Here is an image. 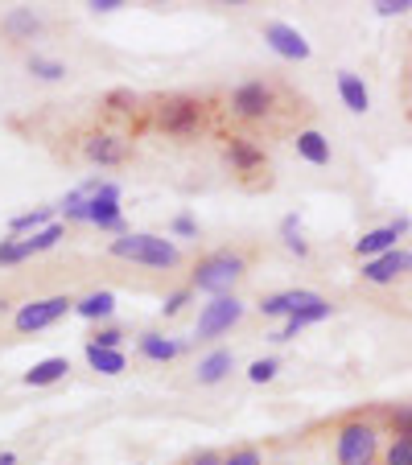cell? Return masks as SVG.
Returning <instances> with one entry per match:
<instances>
[{
    "label": "cell",
    "instance_id": "277c9868",
    "mask_svg": "<svg viewBox=\"0 0 412 465\" xmlns=\"http://www.w3.org/2000/svg\"><path fill=\"white\" fill-rule=\"evenodd\" d=\"M87 223L99 231H116V235H128L124 231V214H120V185L116 182H87Z\"/></svg>",
    "mask_w": 412,
    "mask_h": 465
},
{
    "label": "cell",
    "instance_id": "8992f818",
    "mask_svg": "<svg viewBox=\"0 0 412 465\" xmlns=\"http://www.w3.org/2000/svg\"><path fill=\"white\" fill-rule=\"evenodd\" d=\"M239 317H244V301L239 297H215L211 305H202L198 330H194V334L198 338H219V334H227L231 325H239Z\"/></svg>",
    "mask_w": 412,
    "mask_h": 465
},
{
    "label": "cell",
    "instance_id": "4fadbf2b",
    "mask_svg": "<svg viewBox=\"0 0 412 465\" xmlns=\"http://www.w3.org/2000/svg\"><path fill=\"white\" fill-rule=\"evenodd\" d=\"M317 301H326V297H317V292H309V289L272 292V297H264V301H260V313H264V317H285V322H289L293 313H301V309L317 305Z\"/></svg>",
    "mask_w": 412,
    "mask_h": 465
},
{
    "label": "cell",
    "instance_id": "836d02e7",
    "mask_svg": "<svg viewBox=\"0 0 412 465\" xmlns=\"http://www.w3.org/2000/svg\"><path fill=\"white\" fill-rule=\"evenodd\" d=\"M186 305H190V289H177V292H169L161 309H166V317H174V313H182Z\"/></svg>",
    "mask_w": 412,
    "mask_h": 465
},
{
    "label": "cell",
    "instance_id": "d4e9b609",
    "mask_svg": "<svg viewBox=\"0 0 412 465\" xmlns=\"http://www.w3.org/2000/svg\"><path fill=\"white\" fill-rule=\"evenodd\" d=\"M5 29H9L13 37H34L37 34V17L34 13H25V9H13L9 17H5Z\"/></svg>",
    "mask_w": 412,
    "mask_h": 465
},
{
    "label": "cell",
    "instance_id": "30bf717a",
    "mask_svg": "<svg viewBox=\"0 0 412 465\" xmlns=\"http://www.w3.org/2000/svg\"><path fill=\"white\" fill-rule=\"evenodd\" d=\"M231 112H236L239 120H264V115L272 112V87L260 79L239 83V87L231 91Z\"/></svg>",
    "mask_w": 412,
    "mask_h": 465
},
{
    "label": "cell",
    "instance_id": "f546056e",
    "mask_svg": "<svg viewBox=\"0 0 412 465\" xmlns=\"http://www.w3.org/2000/svg\"><path fill=\"white\" fill-rule=\"evenodd\" d=\"M247 379H252V383H268V379H276V359H256L252 367H247Z\"/></svg>",
    "mask_w": 412,
    "mask_h": 465
},
{
    "label": "cell",
    "instance_id": "74e56055",
    "mask_svg": "<svg viewBox=\"0 0 412 465\" xmlns=\"http://www.w3.org/2000/svg\"><path fill=\"white\" fill-rule=\"evenodd\" d=\"M87 9H95V13H116V9H124L120 0H91Z\"/></svg>",
    "mask_w": 412,
    "mask_h": 465
},
{
    "label": "cell",
    "instance_id": "e0dca14e",
    "mask_svg": "<svg viewBox=\"0 0 412 465\" xmlns=\"http://www.w3.org/2000/svg\"><path fill=\"white\" fill-rule=\"evenodd\" d=\"M227 161L239 169V173H256V169L264 165V149L260 144H252L247 136H236V141L227 144Z\"/></svg>",
    "mask_w": 412,
    "mask_h": 465
},
{
    "label": "cell",
    "instance_id": "cb8c5ba5",
    "mask_svg": "<svg viewBox=\"0 0 412 465\" xmlns=\"http://www.w3.org/2000/svg\"><path fill=\"white\" fill-rule=\"evenodd\" d=\"M50 211H45V206H42V211H29V214H17V219H13L9 223V231H13V235H37V231H45V227H50Z\"/></svg>",
    "mask_w": 412,
    "mask_h": 465
},
{
    "label": "cell",
    "instance_id": "5b68a950",
    "mask_svg": "<svg viewBox=\"0 0 412 465\" xmlns=\"http://www.w3.org/2000/svg\"><path fill=\"white\" fill-rule=\"evenodd\" d=\"M75 309L71 297H45V301H29V305L17 309V317H13V325H17L21 334H37V330H45V325H54L58 317H66Z\"/></svg>",
    "mask_w": 412,
    "mask_h": 465
},
{
    "label": "cell",
    "instance_id": "7a4b0ae2",
    "mask_svg": "<svg viewBox=\"0 0 412 465\" xmlns=\"http://www.w3.org/2000/svg\"><path fill=\"white\" fill-rule=\"evenodd\" d=\"M379 457V432L367 420H347L334 437V461L338 465H376Z\"/></svg>",
    "mask_w": 412,
    "mask_h": 465
},
{
    "label": "cell",
    "instance_id": "7402d4cb",
    "mask_svg": "<svg viewBox=\"0 0 412 465\" xmlns=\"http://www.w3.org/2000/svg\"><path fill=\"white\" fill-rule=\"evenodd\" d=\"M87 362H91V371H99V375H120L124 371V354L120 351H104V346H95V342H87Z\"/></svg>",
    "mask_w": 412,
    "mask_h": 465
},
{
    "label": "cell",
    "instance_id": "3957f363",
    "mask_svg": "<svg viewBox=\"0 0 412 465\" xmlns=\"http://www.w3.org/2000/svg\"><path fill=\"white\" fill-rule=\"evenodd\" d=\"M112 255L116 260L145 263V268H174L182 260L177 247L161 235H120V239H112Z\"/></svg>",
    "mask_w": 412,
    "mask_h": 465
},
{
    "label": "cell",
    "instance_id": "ffe728a7",
    "mask_svg": "<svg viewBox=\"0 0 412 465\" xmlns=\"http://www.w3.org/2000/svg\"><path fill=\"white\" fill-rule=\"evenodd\" d=\"M236 367V354L231 351H211L206 354V359L198 362V383H223V379H227V371Z\"/></svg>",
    "mask_w": 412,
    "mask_h": 465
},
{
    "label": "cell",
    "instance_id": "ba28073f",
    "mask_svg": "<svg viewBox=\"0 0 412 465\" xmlns=\"http://www.w3.org/2000/svg\"><path fill=\"white\" fill-rule=\"evenodd\" d=\"M157 124L169 132V136H194L202 124V104L198 99H186V95L169 99V104L157 112Z\"/></svg>",
    "mask_w": 412,
    "mask_h": 465
},
{
    "label": "cell",
    "instance_id": "8fae6325",
    "mask_svg": "<svg viewBox=\"0 0 412 465\" xmlns=\"http://www.w3.org/2000/svg\"><path fill=\"white\" fill-rule=\"evenodd\" d=\"M264 42L272 45V54H281V58H289V62L309 58V42L301 37V29L285 25V21H268V25H264Z\"/></svg>",
    "mask_w": 412,
    "mask_h": 465
},
{
    "label": "cell",
    "instance_id": "5bb4252c",
    "mask_svg": "<svg viewBox=\"0 0 412 465\" xmlns=\"http://www.w3.org/2000/svg\"><path fill=\"white\" fill-rule=\"evenodd\" d=\"M83 153H87V161H95V165H120V161L128 157V144H124L120 136H112V132H95V136H87Z\"/></svg>",
    "mask_w": 412,
    "mask_h": 465
},
{
    "label": "cell",
    "instance_id": "1f68e13d",
    "mask_svg": "<svg viewBox=\"0 0 412 465\" xmlns=\"http://www.w3.org/2000/svg\"><path fill=\"white\" fill-rule=\"evenodd\" d=\"M91 342H95V346H104V351H120L124 334H120V330H112V325H107V330H95V338H91Z\"/></svg>",
    "mask_w": 412,
    "mask_h": 465
},
{
    "label": "cell",
    "instance_id": "603a6c76",
    "mask_svg": "<svg viewBox=\"0 0 412 465\" xmlns=\"http://www.w3.org/2000/svg\"><path fill=\"white\" fill-rule=\"evenodd\" d=\"M141 354L145 359H153V362H169V359L182 354V342H169V338H161V334H145L141 338Z\"/></svg>",
    "mask_w": 412,
    "mask_h": 465
},
{
    "label": "cell",
    "instance_id": "f1b7e54d",
    "mask_svg": "<svg viewBox=\"0 0 412 465\" xmlns=\"http://www.w3.org/2000/svg\"><path fill=\"white\" fill-rule=\"evenodd\" d=\"M387 420H392V432H396V437H408V440H412V404L392 408V416H387Z\"/></svg>",
    "mask_w": 412,
    "mask_h": 465
},
{
    "label": "cell",
    "instance_id": "ac0fdd59",
    "mask_svg": "<svg viewBox=\"0 0 412 465\" xmlns=\"http://www.w3.org/2000/svg\"><path fill=\"white\" fill-rule=\"evenodd\" d=\"M66 371H71V362L66 359H42V362H34V367L21 375V383L25 387H50V383H58V379H66Z\"/></svg>",
    "mask_w": 412,
    "mask_h": 465
},
{
    "label": "cell",
    "instance_id": "f35d334b",
    "mask_svg": "<svg viewBox=\"0 0 412 465\" xmlns=\"http://www.w3.org/2000/svg\"><path fill=\"white\" fill-rule=\"evenodd\" d=\"M285 247H289L293 255H309V243H306L301 235H297V239H285Z\"/></svg>",
    "mask_w": 412,
    "mask_h": 465
},
{
    "label": "cell",
    "instance_id": "83f0119b",
    "mask_svg": "<svg viewBox=\"0 0 412 465\" xmlns=\"http://www.w3.org/2000/svg\"><path fill=\"white\" fill-rule=\"evenodd\" d=\"M223 465H264V457H260V449L239 445V449H231V453H223Z\"/></svg>",
    "mask_w": 412,
    "mask_h": 465
},
{
    "label": "cell",
    "instance_id": "d6a6232c",
    "mask_svg": "<svg viewBox=\"0 0 412 465\" xmlns=\"http://www.w3.org/2000/svg\"><path fill=\"white\" fill-rule=\"evenodd\" d=\"M104 104L112 107V112H128V107L136 104V95H132V91H124V87H120V91H107V99H104Z\"/></svg>",
    "mask_w": 412,
    "mask_h": 465
},
{
    "label": "cell",
    "instance_id": "ab89813d",
    "mask_svg": "<svg viewBox=\"0 0 412 465\" xmlns=\"http://www.w3.org/2000/svg\"><path fill=\"white\" fill-rule=\"evenodd\" d=\"M0 465H17V453H0Z\"/></svg>",
    "mask_w": 412,
    "mask_h": 465
},
{
    "label": "cell",
    "instance_id": "4dcf8cb0",
    "mask_svg": "<svg viewBox=\"0 0 412 465\" xmlns=\"http://www.w3.org/2000/svg\"><path fill=\"white\" fill-rule=\"evenodd\" d=\"M371 9H376L379 17H400V13H408V9H412V0H376Z\"/></svg>",
    "mask_w": 412,
    "mask_h": 465
},
{
    "label": "cell",
    "instance_id": "8d00e7d4",
    "mask_svg": "<svg viewBox=\"0 0 412 465\" xmlns=\"http://www.w3.org/2000/svg\"><path fill=\"white\" fill-rule=\"evenodd\" d=\"M297 235H301V219L297 214H289V219L281 223V239H297Z\"/></svg>",
    "mask_w": 412,
    "mask_h": 465
},
{
    "label": "cell",
    "instance_id": "d6986e66",
    "mask_svg": "<svg viewBox=\"0 0 412 465\" xmlns=\"http://www.w3.org/2000/svg\"><path fill=\"white\" fill-rule=\"evenodd\" d=\"M297 157L309 161V165H330V141L314 128L297 132Z\"/></svg>",
    "mask_w": 412,
    "mask_h": 465
},
{
    "label": "cell",
    "instance_id": "d590c367",
    "mask_svg": "<svg viewBox=\"0 0 412 465\" xmlns=\"http://www.w3.org/2000/svg\"><path fill=\"white\" fill-rule=\"evenodd\" d=\"M186 465H223V457H219V453H211V449H202V453H194Z\"/></svg>",
    "mask_w": 412,
    "mask_h": 465
},
{
    "label": "cell",
    "instance_id": "9c48e42d",
    "mask_svg": "<svg viewBox=\"0 0 412 465\" xmlns=\"http://www.w3.org/2000/svg\"><path fill=\"white\" fill-rule=\"evenodd\" d=\"M408 227H412L408 219H396V223H387V227L367 231L363 239H355V255H359V260L367 263V260H379V255L396 252V247H400V239L408 235Z\"/></svg>",
    "mask_w": 412,
    "mask_h": 465
},
{
    "label": "cell",
    "instance_id": "2e32d148",
    "mask_svg": "<svg viewBox=\"0 0 412 465\" xmlns=\"http://www.w3.org/2000/svg\"><path fill=\"white\" fill-rule=\"evenodd\" d=\"M338 95H342V104L351 107L355 115H363L371 107V91H367V83L359 79V74H351V71H338Z\"/></svg>",
    "mask_w": 412,
    "mask_h": 465
},
{
    "label": "cell",
    "instance_id": "7c38bea8",
    "mask_svg": "<svg viewBox=\"0 0 412 465\" xmlns=\"http://www.w3.org/2000/svg\"><path fill=\"white\" fill-rule=\"evenodd\" d=\"M408 272H412V252H404V247H396V252L363 263V281L367 284H392V281H400V276H408Z\"/></svg>",
    "mask_w": 412,
    "mask_h": 465
},
{
    "label": "cell",
    "instance_id": "e575fe53",
    "mask_svg": "<svg viewBox=\"0 0 412 465\" xmlns=\"http://www.w3.org/2000/svg\"><path fill=\"white\" fill-rule=\"evenodd\" d=\"M174 235L177 239H194V235H198V223H194L190 214H177V219H174Z\"/></svg>",
    "mask_w": 412,
    "mask_h": 465
},
{
    "label": "cell",
    "instance_id": "52a82bcc",
    "mask_svg": "<svg viewBox=\"0 0 412 465\" xmlns=\"http://www.w3.org/2000/svg\"><path fill=\"white\" fill-rule=\"evenodd\" d=\"M58 239H62V223H50L45 231H37L29 239H0V268H13V263L29 260L37 252H50Z\"/></svg>",
    "mask_w": 412,
    "mask_h": 465
},
{
    "label": "cell",
    "instance_id": "484cf974",
    "mask_svg": "<svg viewBox=\"0 0 412 465\" xmlns=\"http://www.w3.org/2000/svg\"><path fill=\"white\" fill-rule=\"evenodd\" d=\"M29 71L37 74V79H45V83H58V79H66V66L62 62H54V58H29Z\"/></svg>",
    "mask_w": 412,
    "mask_h": 465
},
{
    "label": "cell",
    "instance_id": "9a60e30c",
    "mask_svg": "<svg viewBox=\"0 0 412 465\" xmlns=\"http://www.w3.org/2000/svg\"><path fill=\"white\" fill-rule=\"evenodd\" d=\"M326 317H330V301H317V305H309V309H301V313H293L289 322H285V330H276V334H272V342H289V338H297L306 325L326 322Z\"/></svg>",
    "mask_w": 412,
    "mask_h": 465
},
{
    "label": "cell",
    "instance_id": "6da1fadb",
    "mask_svg": "<svg viewBox=\"0 0 412 465\" xmlns=\"http://www.w3.org/2000/svg\"><path fill=\"white\" fill-rule=\"evenodd\" d=\"M244 272H247V260L239 252H211L198 260L190 284L198 292H211V297H231V289H236V281Z\"/></svg>",
    "mask_w": 412,
    "mask_h": 465
},
{
    "label": "cell",
    "instance_id": "4316f807",
    "mask_svg": "<svg viewBox=\"0 0 412 465\" xmlns=\"http://www.w3.org/2000/svg\"><path fill=\"white\" fill-rule=\"evenodd\" d=\"M384 465H412V440L408 437H392V440H387Z\"/></svg>",
    "mask_w": 412,
    "mask_h": 465
},
{
    "label": "cell",
    "instance_id": "44dd1931",
    "mask_svg": "<svg viewBox=\"0 0 412 465\" xmlns=\"http://www.w3.org/2000/svg\"><path fill=\"white\" fill-rule=\"evenodd\" d=\"M116 309V297L112 292H87L83 301H75V313L87 317V322H99V317H112Z\"/></svg>",
    "mask_w": 412,
    "mask_h": 465
}]
</instances>
